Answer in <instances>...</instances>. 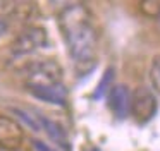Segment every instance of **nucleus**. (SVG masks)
<instances>
[{"label":"nucleus","instance_id":"nucleus-8","mask_svg":"<svg viewBox=\"0 0 160 151\" xmlns=\"http://www.w3.org/2000/svg\"><path fill=\"white\" fill-rule=\"evenodd\" d=\"M36 119H38V124H40V129H45V132L48 134L50 137H52L53 141H55L59 146L66 148L67 151L71 149V144H69V137H67L66 130H64V127L60 125V124H57L55 120L48 119V117H43L40 115V113H35Z\"/></svg>","mask_w":160,"mask_h":151},{"label":"nucleus","instance_id":"nucleus-1","mask_svg":"<svg viewBox=\"0 0 160 151\" xmlns=\"http://www.w3.org/2000/svg\"><path fill=\"white\" fill-rule=\"evenodd\" d=\"M59 27L67 45L69 55L78 65L95 67L98 50V33L93 26V16L81 3L69 5L59 14Z\"/></svg>","mask_w":160,"mask_h":151},{"label":"nucleus","instance_id":"nucleus-11","mask_svg":"<svg viewBox=\"0 0 160 151\" xmlns=\"http://www.w3.org/2000/svg\"><path fill=\"white\" fill-rule=\"evenodd\" d=\"M12 112L16 113L18 117H21L22 120H24L26 124H28L29 127H31L33 130H40V124H38V119H36V115H31V113H28L26 110H22V108H11Z\"/></svg>","mask_w":160,"mask_h":151},{"label":"nucleus","instance_id":"nucleus-12","mask_svg":"<svg viewBox=\"0 0 160 151\" xmlns=\"http://www.w3.org/2000/svg\"><path fill=\"white\" fill-rule=\"evenodd\" d=\"M143 10H145L148 16H160V2H143Z\"/></svg>","mask_w":160,"mask_h":151},{"label":"nucleus","instance_id":"nucleus-9","mask_svg":"<svg viewBox=\"0 0 160 151\" xmlns=\"http://www.w3.org/2000/svg\"><path fill=\"white\" fill-rule=\"evenodd\" d=\"M112 79H114V67H108L107 71H105V74L102 76V79H100V82H98L97 89H95L93 100H102V98H103L105 91H108V89H110Z\"/></svg>","mask_w":160,"mask_h":151},{"label":"nucleus","instance_id":"nucleus-7","mask_svg":"<svg viewBox=\"0 0 160 151\" xmlns=\"http://www.w3.org/2000/svg\"><path fill=\"white\" fill-rule=\"evenodd\" d=\"M26 89L36 100H42L45 103H52V105H66L67 88L64 82L52 84V86H26Z\"/></svg>","mask_w":160,"mask_h":151},{"label":"nucleus","instance_id":"nucleus-4","mask_svg":"<svg viewBox=\"0 0 160 151\" xmlns=\"http://www.w3.org/2000/svg\"><path fill=\"white\" fill-rule=\"evenodd\" d=\"M47 43H48V34H47V31L40 26H29L26 29H22L14 38V41L11 45V51L16 57H21V55L33 53L38 48L47 46Z\"/></svg>","mask_w":160,"mask_h":151},{"label":"nucleus","instance_id":"nucleus-6","mask_svg":"<svg viewBox=\"0 0 160 151\" xmlns=\"http://www.w3.org/2000/svg\"><path fill=\"white\" fill-rule=\"evenodd\" d=\"M107 105L115 119H126L129 115L131 91L126 84H114L107 91Z\"/></svg>","mask_w":160,"mask_h":151},{"label":"nucleus","instance_id":"nucleus-2","mask_svg":"<svg viewBox=\"0 0 160 151\" xmlns=\"http://www.w3.org/2000/svg\"><path fill=\"white\" fill-rule=\"evenodd\" d=\"M24 82L26 86H52L62 82L64 71L53 58H42L26 67Z\"/></svg>","mask_w":160,"mask_h":151},{"label":"nucleus","instance_id":"nucleus-10","mask_svg":"<svg viewBox=\"0 0 160 151\" xmlns=\"http://www.w3.org/2000/svg\"><path fill=\"white\" fill-rule=\"evenodd\" d=\"M150 81H152L153 89L160 95V55L153 57V60H152V65H150Z\"/></svg>","mask_w":160,"mask_h":151},{"label":"nucleus","instance_id":"nucleus-15","mask_svg":"<svg viewBox=\"0 0 160 151\" xmlns=\"http://www.w3.org/2000/svg\"><path fill=\"white\" fill-rule=\"evenodd\" d=\"M158 19H160V16H158Z\"/></svg>","mask_w":160,"mask_h":151},{"label":"nucleus","instance_id":"nucleus-5","mask_svg":"<svg viewBox=\"0 0 160 151\" xmlns=\"http://www.w3.org/2000/svg\"><path fill=\"white\" fill-rule=\"evenodd\" d=\"M24 141L21 124L9 115H0V148L5 151H18Z\"/></svg>","mask_w":160,"mask_h":151},{"label":"nucleus","instance_id":"nucleus-3","mask_svg":"<svg viewBox=\"0 0 160 151\" xmlns=\"http://www.w3.org/2000/svg\"><path fill=\"white\" fill-rule=\"evenodd\" d=\"M158 101L152 89L146 86H139L131 93V105H129V113L138 124H146L155 117Z\"/></svg>","mask_w":160,"mask_h":151},{"label":"nucleus","instance_id":"nucleus-14","mask_svg":"<svg viewBox=\"0 0 160 151\" xmlns=\"http://www.w3.org/2000/svg\"><path fill=\"white\" fill-rule=\"evenodd\" d=\"M7 29H9L7 19H5V16H2V14H0V38H2L5 33H7Z\"/></svg>","mask_w":160,"mask_h":151},{"label":"nucleus","instance_id":"nucleus-13","mask_svg":"<svg viewBox=\"0 0 160 151\" xmlns=\"http://www.w3.org/2000/svg\"><path fill=\"white\" fill-rule=\"evenodd\" d=\"M33 148H35L36 151H55L53 148H50L48 144H45L43 141H40V139H35V141H33Z\"/></svg>","mask_w":160,"mask_h":151}]
</instances>
